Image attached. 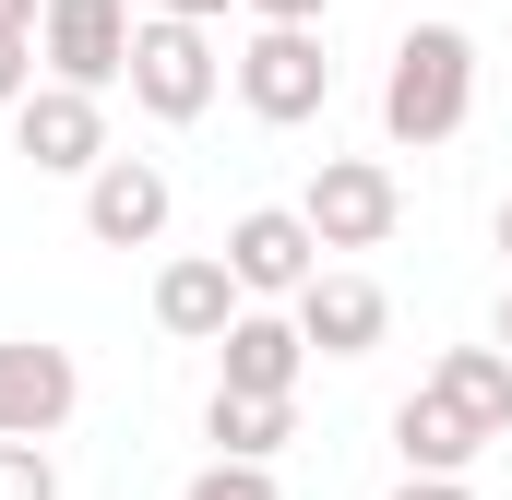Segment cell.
Returning a JSON list of instances; mask_svg holds the SVG:
<instances>
[{
    "label": "cell",
    "mask_w": 512,
    "mask_h": 500,
    "mask_svg": "<svg viewBox=\"0 0 512 500\" xmlns=\"http://www.w3.org/2000/svg\"><path fill=\"white\" fill-rule=\"evenodd\" d=\"M227 72H239V108L274 120V131H298V120L334 108V48H322L310 24H251V48H239Z\"/></svg>",
    "instance_id": "obj_2"
},
{
    "label": "cell",
    "mask_w": 512,
    "mask_h": 500,
    "mask_svg": "<svg viewBox=\"0 0 512 500\" xmlns=\"http://www.w3.org/2000/svg\"><path fill=\"white\" fill-rule=\"evenodd\" d=\"M393 500H477V489H465V477H405Z\"/></svg>",
    "instance_id": "obj_21"
},
{
    "label": "cell",
    "mask_w": 512,
    "mask_h": 500,
    "mask_svg": "<svg viewBox=\"0 0 512 500\" xmlns=\"http://www.w3.org/2000/svg\"><path fill=\"white\" fill-rule=\"evenodd\" d=\"M167 215H179V191H167L155 155H108V167L84 179V239H96V250H155Z\"/></svg>",
    "instance_id": "obj_7"
},
{
    "label": "cell",
    "mask_w": 512,
    "mask_h": 500,
    "mask_svg": "<svg viewBox=\"0 0 512 500\" xmlns=\"http://www.w3.org/2000/svg\"><path fill=\"white\" fill-rule=\"evenodd\" d=\"M227 274H239V298H286V310H298V286L322 274L310 215H298V203H251V215L227 227Z\"/></svg>",
    "instance_id": "obj_6"
},
{
    "label": "cell",
    "mask_w": 512,
    "mask_h": 500,
    "mask_svg": "<svg viewBox=\"0 0 512 500\" xmlns=\"http://www.w3.org/2000/svg\"><path fill=\"white\" fill-rule=\"evenodd\" d=\"M429 393H441L477 441H512V358H501V346H453V358L429 370Z\"/></svg>",
    "instance_id": "obj_14"
},
{
    "label": "cell",
    "mask_w": 512,
    "mask_h": 500,
    "mask_svg": "<svg viewBox=\"0 0 512 500\" xmlns=\"http://www.w3.org/2000/svg\"><path fill=\"white\" fill-rule=\"evenodd\" d=\"M48 72H36V36H0V108H24Z\"/></svg>",
    "instance_id": "obj_18"
},
{
    "label": "cell",
    "mask_w": 512,
    "mask_h": 500,
    "mask_svg": "<svg viewBox=\"0 0 512 500\" xmlns=\"http://www.w3.org/2000/svg\"><path fill=\"white\" fill-rule=\"evenodd\" d=\"M393 453H405V477H465V465H477L489 441H477V429H465V417H453V405H441V393L417 381V393L393 405Z\"/></svg>",
    "instance_id": "obj_13"
},
{
    "label": "cell",
    "mask_w": 512,
    "mask_h": 500,
    "mask_svg": "<svg viewBox=\"0 0 512 500\" xmlns=\"http://www.w3.org/2000/svg\"><path fill=\"white\" fill-rule=\"evenodd\" d=\"M36 12H48V0H0V36H36Z\"/></svg>",
    "instance_id": "obj_22"
},
{
    "label": "cell",
    "mask_w": 512,
    "mask_h": 500,
    "mask_svg": "<svg viewBox=\"0 0 512 500\" xmlns=\"http://www.w3.org/2000/svg\"><path fill=\"white\" fill-rule=\"evenodd\" d=\"M179 500H274V465H203Z\"/></svg>",
    "instance_id": "obj_17"
},
{
    "label": "cell",
    "mask_w": 512,
    "mask_h": 500,
    "mask_svg": "<svg viewBox=\"0 0 512 500\" xmlns=\"http://www.w3.org/2000/svg\"><path fill=\"white\" fill-rule=\"evenodd\" d=\"M239 12H251V24H310V36H322V12H334V0H239Z\"/></svg>",
    "instance_id": "obj_19"
},
{
    "label": "cell",
    "mask_w": 512,
    "mask_h": 500,
    "mask_svg": "<svg viewBox=\"0 0 512 500\" xmlns=\"http://www.w3.org/2000/svg\"><path fill=\"white\" fill-rule=\"evenodd\" d=\"M203 441H215V465H274V453L298 441V405H274V393H215V405H203Z\"/></svg>",
    "instance_id": "obj_15"
},
{
    "label": "cell",
    "mask_w": 512,
    "mask_h": 500,
    "mask_svg": "<svg viewBox=\"0 0 512 500\" xmlns=\"http://www.w3.org/2000/svg\"><path fill=\"white\" fill-rule=\"evenodd\" d=\"M131 36H143L131 0H48V12H36V60H48V84H72V96L131 84Z\"/></svg>",
    "instance_id": "obj_4"
},
{
    "label": "cell",
    "mask_w": 512,
    "mask_h": 500,
    "mask_svg": "<svg viewBox=\"0 0 512 500\" xmlns=\"http://www.w3.org/2000/svg\"><path fill=\"white\" fill-rule=\"evenodd\" d=\"M12 143H24L48 179H96V167H108V108L72 96V84H36V96L12 108Z\"/></svg>",
    "instance_id": "obj_9"
},
{
    "label": "cell",
    "mask_w": 512,
    "mask_h": 500,
    "mask_svg": "<svg viewBox=\"0 0 512 500\" xmlns=\"http://www.w3.org/2000/svg\"><path fill=\"white\" fill-rule=\"evenodd\" d=\"M215 358H227V381H215V393H274V405H298V370H310V334H298V310H239Z\"/></svg>",
    "instance_id": "obj_11"
},
{
    "label": "cell",
    "mask_w": 512,
    "mask_h": 500,
    "mask_svg": "<svg viewBox=\"0 0 512 500\" xmlns=\"http://www.w3.org/2000/svg\"><path fill=\"white\" fill-rule=\"evenodd\" d=\"M298 215H310V239H322V250H382L393 227H405V191H393L382 155H322L310 191H298Z\"/></svg>",
    "instance_id": "obj_5"
},
{
    "label": "cell",
    "mask_w": 512,
    "mask_h": 500,
    "mask_svg": "<svg viewBox=\"0 0 512 500\" xmlns=\"http://www.w3.org/2000/svg\"><path fill=\"white\" fill-rule=\"evenodd\" d=\"M0 500H60V465H48V441H0Z\"/></svg>",
    "instance_id": "obj_16"
},
{
    "label": "cell",
    "mask_w": 512,
    "mask_h": 500,
    "mask_svg": "<svg viewBox=\"0 0 512 500\" xmlns=\"http://www.w3.org/2000/svg\"><path fill=\"white\" fill-rule=\"evenodd\" d=\"M155 12H167V24H203V36H215V24H227L239 0H155Z\"/></svg>",
    "instance_id": "obj_20"
},
{
    "label": "cell",
    "mask_w": 512,
    "mask_h": 500,
    "mask_svg": "<svg viewBox=\"0 0 512 500\" xmlns=\"http://www.w3.org/2000/svg\"><path fill=\"white\" fill-rule=\"evenodd\" d=\"M501 250H512V203H501Z\"/></svg>",
    "instance_id": "obj_24"
},
{
    "label": "cell",
    "mask_w": 512,
    "mask_h": 500,
    "mask_svg": "<svg viewBox=\"0 0 512 500\" xmlns=\"http://www.w3.org/2000/svg\"><path fill=\"white\" fill-rule=\"evenodd\" d=\"M298 334H310V358H370L393 334V298L370 274H346V262H322L310 286H298Z\"/></svg>",
    "instance_id": "obj_10"
},
{
    "label": "cell",
    "mask_w": 512,
    "mask_h": 500,
    "mask_svg": "<svg viewBox=\"0 0 512 500\" xmlns=\"http://www.w3.org/2000/svg\"><path fill=\"white\" fill-rule=\"evenodd\" d=\"M465 120H477V36L465 24H405L393 36V72H382V131L429 155Z\"/></svg>",
    "instance_id": "obj_1"
},
{
    "label": "cell",
    "mask_w": 512,
    "mask_h": 500,
    "mask_svg": "<svg viewBox=\"0 0 512 500\" xmlns=\"http://www.w3.org/2000/svg\"><path fill=\"white\" fill-rule=\"evenodd\" d=\"M501 358H512V286H501Z\"/></svg>",
    "instance_id": "obj_23"
},
{
    "label": "cell",
    "mask_w": 512,
    "mask_h": 500,
    "mask_svg": "<svg viewBox=\"0 0 512 500\" xmlns=\"http://www.w3.org/2000/svg\"><path fill=\"white\" fill-rule=\"evenodd\" d=\"M227 96V48L203 36V24H167V12H143V36H131V108L143 120H203Z\"/></svg>",
    "instance_id": "obj_3"
},
{
    "label": "cell",
    "mask_w": 512,
    "mask_h": 500,
    "mask_svg": "<svg viewBox=\"0 0 512 500\" xmlns=\"http://www.w3.org/2000/svg\"><path fill=\"white\" fill-rule=\"evenodd\" d=\"M72 405H84V370H72V346L0 334V441H48Z\"/></svg>",
    "instance_id": "obj_8"
},
{
    "label": "cell",
    "mask_w": 512,
    "mask_h": 500,
    "mask_svg": "<svg viewBox=\"0 0 512 500\" xmlns=\"http://www.w3.org/2000/svg\"><path fill=\"white\" fill-rule=\"evenodd\" d=\"M251 298H239V274H227V250H191V262H167L155 274V322L179 334V346H227V322H239Z\"/></svg>",
    "instance_id": "obj_12"
}]
</instances>
